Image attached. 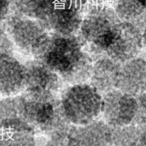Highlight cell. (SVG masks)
<instances>
[{"mask_svg": "<svg viewBox=\"0 0 146 146\" xmlns=\"http://www.w3.org/2000/svg\"><path fill=\"white\" fill-rule=\"evenodd\" d=\"M67 142L68 146H112L111 128L101 118L86 125H72Z\"/></svg>", "mask_w": 146, "mask_h": 146, "instance_id": "cell-10", "label": "cell"}, {"mask_svg": "<svg viewBox=\"0 0 146 146\" xmlns=\"http://www.w3.org/2000/svg\"><path fill=\"white\" fill-rule=\"evenodd\" d=\"M35 129L20 119L0 121V146H36Z\"/></svg>", "mask_w": 146, "mask_h": 146, "instance_id": "cell-12", "label": "cell"}, {"mask_svg": "<svg viewBox=\"0 0 146 146\" xmlns=\"http://www.w3.org/2000/svg\"><path fill=\"white\" fill-rule=\"evenodd\" d=\"M59 101L63 115L71 125H86L101 118L103 94L90 83L67 85Z\"/></svg>", "mask_w": 146, "mask_h": 146, "instance_id": "cell-3", "label": "cell"}, {"mask_svg": "<svg viewBox=\"0 0 146 146\" xmlns=\"http://www.w3.org/2000/svg\"><path fill=\"white\" fill-rule=\"evenodd\" d=\"M85 10L70 0H54L39 20L51 34L75 36L79 31Z\"/></svg>", "mask_w": 146, "mask_h": 146, "instance_id": "cell-6", "label": "cell"}, {"mask_svg": "<svg viewBox=\"0 0 146 146\" xmlns=\"http://www.w3.org/2000/svg\"><path fill=\"white\" fill-rule=\"evenodd\" d=\"M111 128L112 146H138L140 144L141 126L130 124Z\"/></svg>", "mask_w": 146, "mask_h": 146, "instance_id": "cell-16", "label": "cell"}, {"mask_svg": "<svg viewBox=\"0 0 146 146\" xmlns=\"http://www.w3.org/2000/svg\"><path fill=\"white\" fill-rule=\"evenodd\" d=\"M0 27L8 34L15 50L30 58L39 56L50 37L39 20L11 11Z\"/></svg>", "mask_w": 146, "mask_h": 146, "instance_id": "cell-4", "label": "cell"}, {"mask_svg": "<svg viewBox=\"0 0 146 146\" xmlns=\"http://www.w3.org/2000/svg\"><path fill=\"white\" fill-rule=\"evenodd\" d=\"M54 0H10L11 11L40 20L51 8Z\"/></svg>", "mask_w": 146, "mask_h": 146, "instance_id": "cell-15", "label": "cell"}, {"mask_svg": "<svg viewBox=\"0 0 146 146\" xmlns=\"http://www.w3.org/2000/svg\"><path fill=\"white\" fill-rule=\"evenodd\" d=\"M70 1H73L76 5L79 6L80 7L86 10L93 6L106 3V0H70Z\"/></svg>", "mask_w": 146, "mask_h": 146, "instance_id": "cell-20", "label": "cell"}, {"mask_svg": "<svg viewBox=\"0 0 146 146\" xmlns=\"http://www.w3.org/2000/svg\"><path fill=\"white\" fill-rule=\"evenodd\" d=\"M112 7L121 21L135 24L141 30L146 24V0H113Z\"/></svg>", "mask_w": 146, "mask_h": 146, "instance_id": "cell-14", "label": "cell"}, {"mask_svg": "<svg viewBox=\"0 0 146 146\" xmlns=\"http://www.w3.org/2000/svg\"><path fill=\"white\" fill-rule=\"evenodd\" d=\"M67 137L68 136L46 138L44 136L45 139L43 138V141L36 142V146H68Z\"/></svg>", "mask_w": 146, "mask_h": 146, "instance_id": "cell-18", "label": "cell"}, {"mask_svg": "<svg viewBox=\"0 0 146 146\" xmlns=\"http://www.w3.org/2000/svg\"><path fill=\"white\" fill-rule=\"evenodd\" d=\"M138 146H145V145H141V144H139Z\"/></svg>", "mask_w": 146, "mask_h": 146, "instance_id": "cell-23", "label": "cell"}, {"mask_svg": "<svg viewBox=\"0 0 146 146\" xmlns=\"http://www.w3.org/2000/svg\"><path fill=\"white\" fill-rule=\"evenodd\" d=\"M11 12L10 0H0V24L5 21Z\"/></svg>", "mask_w": 146, "mask_h": 146, "instance_id": "cell-19", "label": "cell"}, {"mask_svg": "<svg viewBox=\"0 0 146 146\" xmlns=\"http://www.w3.org/2000/svg\"><path fill=\"white\" fill-rule=\"evenodd\" d=\"M140 144L146 146V124L144 126L141 127V135Z\"/></svg>", "mask_w": 146, "mask_h": 146, "instance_id": "cell-21", "label": "cell"}, {"mask_svg": "<svg viewBox=\"0 0 146 146\" xmlns=\"http://www.w3.org/2000/svg\"><path fill=\"white\" fill-rule=\"evenodd\" d=\"M121 64L106 55L94 59L90 84L101 94L115 88Z\"/></svg>", "mask_w": 146, "mask_h": 146, "instance_id": "cell-13", "label": "cell"}, {"mask_svg": "<svg viewBox=\"0 0 146 146\" xmlns=\"http://www.w3.org/2000/svg\"><path fill=\"white\" fill-rule=\"evenodd\" d=\"M25 64L27 78L22 94L36 100L59 98L66 87L62 78L39 59L30 58Z\"/></svg>", "mask_w": 146, "mask_h": 146, "instance_id": "cell-5", "label": "cell"}, {"mask_svg": "<svg viewBox=\"0 0 146 146\" xmlns=\"http://www.w3.org/2000/svg\"><path fill=\"white\" fill-rule=\"evenodd\" d=\"M37 59L56 73L67 85L89 81L94 58L75 36L50 34Z\"/></svg>", "mask_w": 146, "mask_h": 146, "instance_id": "cell-1", "label": "cell"}, {"mask_svg": "<svg viewBox=\"0 0 146 146\" xmlns=\"http://www.w3.org/2000/svg\"><path fill=\"white\" fill-rule=\"evenodd\" d=\"M115 88L135 96L145 92V57L140 54L121 64Z\"/></svg>", "mask_w": 146, "mask_h": 146, "instance_id": "cell-11", "label": "cell"}, {"mask_svg": "<svg viewBox=\"0 0 146 146\" xmlns=\"http://www.w3.org/2000/svg\"><path fill=\"white\" fill-rule=\"evenodd\" d=\"M139 104L137 96L114 88L103 94L101 119L111 127L135 124Z\"/></svg>", "mask_w": 146, "mask_h": 146, "instance_id": "cell-7", "label": "cell"}, {"mask_svg": "<svg viewBox=\"0 0 146 146\" xmlns=\"http://www.w3.org/2000/svg\"><path fill=\"white\" fill-rule=\"evenodd\" d=\"M27 69L25 63L13 54L0 56V96H14L24 92L27 84Z\"/></svg>", "mask_w": 146, "mask_h": 146, "instance_id": "cell-9", "label": "cell"}, {"mask_svg": "<svg viewBox=\"0 0 146 146\" xmlns=\"http://www.w3.org/2000/svg\"><path fill=\"white\" fill-rule=\"evenodd\" d=\"M143 49L141 29L131 23L120 21L105 55L122 64L140 55Z\"/></svg>", "mask_w": 146, "mask_h": 146, "instance_id": "cell-8", "label": "cell"}, {"mask_svg": "<svg viewBox=\"0 0 146 146\" xmlns=\"http://www.w3.org/2000/svg\"><path fill=\"white\" fill-rule=\"evenodd\" d=\"M120 21L113 7L106 3L85 10L77 36L94 59L105 55Z\"/></svg>", "mask_w": 146, "mask_h": 146, "instance_id": "cell-2", "label": "cell"}, {"mask_svg": "<svg viewBox=\"0 0 146 146\" xmlns=\"http://www.w3.org/2000/svg\"><path fill=\"white\" fill-rule=\"evenodd\" d=\"M141 32H142L143 46V49L146 50V24L143 27V28L141 29Z\"/></svg>", "mask_w": 146, "mask_h": 146, "instance_id": "cell-22", "label": "cell"}, {"mask_svg": "<svg viewBox=\"0 0 146 146\" xmlns=\"http://www.w3.org/2000/svg\"><path fill=\"white\" fill-rule=\"evenodd\" d=\"M14 50L15 48L8 34L0 27V56L3 54H13Z\"/></svg>", "mask_w": 146, "mask_h": 146, "instance_id": "cell-17", "label": "cell"}, {"mask_svg": "<svg viewBox=\"0 0 146 146\" xmlns=\"http://www.w3.org/2000/svg\"><path fill=\"white\" fill-rule=\"evenodd\" d=\"M145 94H146V90H145Z\"/></svg>", "mask_w": 146, "mask_h": 146, "instance_id": "cell-24", "label": "cell"}]
</instances>
